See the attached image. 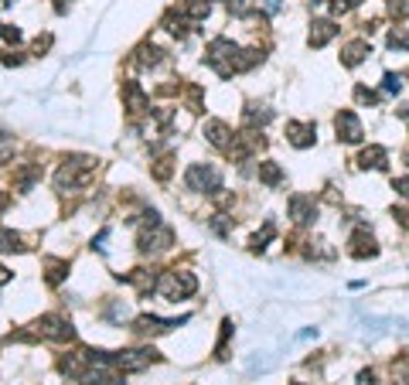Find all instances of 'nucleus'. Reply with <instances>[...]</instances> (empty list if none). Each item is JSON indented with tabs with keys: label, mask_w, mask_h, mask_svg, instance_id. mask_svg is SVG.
Here are the masks:
<instances>
[{
	"label": "nucleus",
	"mask_w": 409,
	"mask_h": 385,
	"mask_svg": "<svg viewBox=\"0 0 409 385\" xmlns=\"http://www.w3.org/2000/svg\"><path fill=\"white\" fill-rule=\"evenodd\" d=\"M137 246H140V253H144V256L164 253V249H171V246H174V232L167 229V225H160L157 211H147V215H144V229H140Z\"/></svg>",
	"instance_id": "nucleus-1"
},
{
	"label": "nucleus",
	"mask_w": 409,
	"mask_h": 385,
	"mask_svg": "<svg viewBox=\"0 0 409 385\" xmlns=\"http://www.w3.org/2000/svg\"><path fill=\"white\" fill-rule=\"evenodd\" d=\"M239 55H242V48H239L235 41H229V38H215V41L208 45L204 62H208L222 78H229V76L239 72Z\"/></svg>",
	"instance_id": "nucleus-2"
},
{
	"label": "nucleus",
	"mask_w": 409,
	"mask_h": 385,
	"mask_svg": "<svg viewBox=\"0 0 409 385\" xmlns=\"http://www.w3.org/2000/svg\"><path fill=\"white\" fill-rule=\"evenodd\" d=\"M184 184H188V191L215 195V191H222V171L215 164H191L184 171Z\"/></svg>",
	"instance_id": "nucleus-3"
},
{
	"label": "nucleus",
	"mask_w": 409,
	"mask_h": 385,
	"mask_svg": "<svg viewBox=\"0 0 409 385\" xmlns=\"http://www.w3.org/2000/svg\"><path fill=\"white\" fill-rule=\"evenodd\" d=\"M157 290H160L167 300H184V297H191V293L198 290V280H195V273H188V270H171V273H164V276L157 280Z\"/></svg>",
	"instance_id": "nucleus-4"
},
{
	"label": "nucleus",
	"mask_w": 409,
	"mask_h": 385,
	"mask_svg": "<svg viewBox=\"0 0 409 385\" xmlns=\"http://www.w3.org/2000/svg\"><path fill=\"white\" fill-rule=\"evenodd\" d=\"M106 358L113 361L120 372H144L147 365H153V361H160V355L153 351V348H127V351H106Z\"/></svg>",
	"instance_id": "nucleus-5"
},
{
	"label": "nucleus",
	"mask_w": 409,
	"mask_h": 385,
	"mask_svg": "<svg viewBox=\"0 0 409 385\" xmlns=\"http://www.w3.org/2000/svg\"><path fill=\"white\" fill-rule=\"evenodd\" d=\"M34 334L38 337H48V341H72L76 328H72V321H65L58 314H45V317L34 321Z\"/></svg>",
	"instance_id": "nucleus-6"
},
{
	"label": "nucleus",
	"mask_w": 409,
	"mask_h": 385,
	"mask_svg": "<svg viewBox=\"0 0 409 385\" xmlns=\"http://www.w3.org/2000/svg\"><path fill=\"white\" fill-rule=\"evenodd\" d=\"M334 130H338V140H345V144H358V140L365 136V130H361V120H358L352 109H341V113H338V120H334Z\"/></svg>",
	"instance_id": "nucleus-7"
},
{
	"label": "nucleus",
	"mask_w": 409,
	"mask_h": 385,
	"mask_svg": "<svg viewBox=\"0 0 409 385\" xmlns=\"http://www.w3.org/2000/svg\"><path fill=\"white\" fill-rule=\"evenodd\" d=\"M123 109H127L130 116L151 113V99H147V92H144L137 82H123Z\"/></svg>",
	"instance_id": "nucleus-8"
},
{
	"label": "nucleus",
	"mask_w": 409,
	"mask_h": 385,
	"mask_svg": "<svg viewBox=\"0 0 409 385\" xmlns=\"http://www.w3.org/2000/svg\"><path fill=\"white\" fill-rule=\"evenodd\" d=\"M204 140H208L212 147H219V150H229L235 136H232V130L226 127L222 120H208V123H204Z\"/></svg>",
	"instance_id": "nucleus-9"
},
{
	"label": "nucleus",
	"mask_w": 409,
	"mask_h": 385,
	"mask_svg": "<svg viewBox=\"0 0 409 385\" xmlns=\"http://www.w3.org/2000/svg\"><path fill=\"white\" fill-rule=\"evenodd\" d=\"M188 317H181V321H160V317H137L133 321V331H140V334H164V331H171V328H178V324H184Z\"/></svg>",
	"instance_id": "nucleus-10"
},
{
	"label": "nucleus",
	"mask_w": 409,
	"mask_h": 385,
	"mask_svg": "<svg viewBox=\"0 0 409 385\" xmlns=\"http://www.w3.org/2000/svg\"><path fill=\"white\" fill-rule=\"evenodd\" d=\"M348 246H352V256H355V259H368V256H375V253H379L375 239H372L365 229H358L355 235L348 239Z\"/></svg>",
	"instance_id": "nucleus-11"
},
{
	"label": "nucleus",
	"mask_w": 409,
	"mask_h": 385,
	"mask_svg": "<svg viewBox=\"0 0 409 385\" xmlns=\"http://www.w3.org/2000/svg\"><path fill=\"white\" fill-rule=\"evenodd\" d=\"M314 133H317L314 123H286V140H290L293 147H300V150L314 144Z\"/></svg>",
	"instance_id": "nucleus-12"
},
{
	"label": "nucleus",
	"mask_w": 409,
	"mask_h": 385,
	"mask_svg": "<svg viewBox=\"0 0 409 385\" xmlns=\"http://www.w3.org/2000/svg\"><path fill=\"white\" fill-rule=\"evenodd\" d=\"M331 38H338V24L334 21H314L310 24V38H307L310 48H324Z\"/></svg>",
	"instance_id": "nucleus-13"
},
{
	"label": "nucleus",
	"mask_w": 409,
	"mask_h": 385,
	"mask_svg": "<svg viewBox=\"0 0 409 385\" xmlns=\"http://www.w3.org/2000/svg\"><path fill=\"white\" fill-rule=\"evenodd\" d=\"M365 55H372V45L368 41H348L345 45V52H341V65H348V69H355L358 62H365Z\"/></svg>",
	"instance_id": "nucleus-14"
},
{
	"label": "nucleus",
	"mask_w": 409,
	"mask_h": 385,
	"mask_svg": "<svg viewBox=\"0 0 409 385\" xmlns=\"http://www.w3.org/2000/svg\"><path fill=\"white\" fill-rule=\"evenodd\" d=\"M127 283L137 286V293H140V297H151L153 290H157V276H153V270H133V273H127Z\"/></svg>",
	"instance_id": "nucleus-15"
},
{
	"label": "nucleus",
	"mask_w": 409,
	"mask_h": 385,
	"mask_svg": "<svg viewBox=\"0 0 409 385\" xmlns=\"http://www.w3.org/2000/svg\"><path fill=\"white\" fill-rule=\"evenodd\" d=\"M290 218H293L297 225H307V222L314 218V202L304 198V195H293V198H290Z\"/></svg>",
	"instance_id": "nucleus-16"
},
{
	"label": "nucleus",
	"mask_w": 409,
	"mask_h": 385,
	"mask_svg": "<svg viewBox=\"0 0 409 385\" xmlns=\"http://www.w3.org/2000/svg\"><path fill=\"white\" fill-rule=\"evenodd\" d=\"M256 174H259V181H263L266 188H280V184H283V171H280V164H273V160H259Z\"/></svg>",
	"instance_id": "nucleus-17"
},
{
	"label": "nucleus",
	"mask_w": 409,
	"mask_h": 385,
	"mask_svg": "<svg viewBox=\"0 0 409 385\" xmlns=\"http://www.w3.org/2000/svg\"><path fill=\"white\" fill-rule=\"evenodd\" d=\"M385 160H389V154H385L382 147H375V144H372V147H365L361 157H358V164H361L365 171H368V167H372V171H382Z\"/></svg>",
	"instance_id": "nucleus-18"
},
{
	"label": "nucleus",
	"mask_w": 409,
	"mask_h": 385,
	"mask_svg": "<svg viewBox=\"0 0 409 385\" xmlns=\"http://www.w3.org/2000/svg\"><path fill=\"white\" fill-rule=\"evenodd\" d=\"M208 10H212V4H208V0H188V4L181 7V14H184L191 24L204 21V18H208Z\"/></svg>",
	"instance_id": "nucleus-19"
},
{
	"label": "nucleus",
	"mask_w": 409,
	"mask_h": 385,
	"mask_svg": "<svg viewBox=\"0 0 409 385\" xmlns=\"http://www.w3.org/2000/svg\"><path fill=\"white\" fill-rule=\"evenodd\" d=\"M273 120V109H266V106H249L246 109V123L249 127H266Z\"/></svg>",
	"instance_id": "nucleus-20"
},
{
	"label": "nucleus",
	"mask_w": 409,
	"mask_h": 385,
	"mask_svg": "<svg viewBox=\"0 0 409 385\" xmlns=\"http://www.w3.org/2000/svg\"><path fill=\"white\" fill-rule=\"evenodd\" d=\"M21 235L14 229H0V253H21Z\"/></svg>",
	"instance_id": "nucleus-21"
},
{
	"label": "nucleus",
	"mask_w": 409,
	"mask_h": 385,
	"mask_svg": "<svg viewBox=\"0 0 409 385\" xmlns=\"http://www.w3.org/2000/svg\"><path fill=\"white\" fill-rule=\"evenodd\" d=\"M45 270H48V283L55 286V283L65 280V273H69V262H62V259H45Z\"/></svg>",
	"instance_id": "nucleus-22"
},
{
	"label": "nucleus",
	"mask_w": 409,
	"mask_h": 385,
	"mask_svg": "<svg viewBox=\"0 0 409 385\" xmlns=\"http://www.w3.org/2000/svg\"><path fill=\"white\" fill-rule=\"evenodd\" d=\"M140 65H160L164 62V52L160 48H153V45H140V58H137Z\"/></svg>",
	"instance_id": "nucleus-23"
},
{
	"label": "nucleus",
	"mask_w": 409,
	"mask_h": 385,
	"mask_svg": "<svg viewBox=\"0 0 409 385\" xmlns=\"http://www.w3.org/2000/svg\"><path fill=\"white\" fill-rule=\"evenodd\" d=\"M389 48L409 52V31H406V27H396V31H389Z\"/></svg>",
	"instance_id": "nucleus-24"
},
{
	"label": "nucleus",
	"mask_w": 409,
	"mask_h": 385,
	"mask_svg": "<svg viewBox=\"0 0 409 385\" xmlns=\"http://www.w3.org/2000/svg\"><path fill=\"white\" fill-rule=\"evenodd\" d=\"M14 150H18V144H14V136L0 130V164H7V160L14 157Z\"/></svg>",
	"instance_id": "nucleus-25"
},
{
	"label": "nucleus",
	"mask_w": 409,
	"mask_h": 385,
	"mask_svg": "<svg viewBox=\"0 0 409 385\" xmlns=\"http://www.w3.org/2000/svg\"><path fill=\"white\" fill-rule=\"evenodd\" d=\"M270 239H273V222H266V229H263V232H259V235L253 239V242H249V249H253V253H263Z\"/></svg>",
	"instance_id": "nucleus-26"
},
{
	"label": "nucleus",
	"mask_w": 409,
	"mask_h": 385,
	"mask_svg": "<svg viewBox=\"0 0 409 385\" xmlns=\"http://www.w3.org/2000/svg\"><path fill=\"white\" fill-rule=\"evenodd\" d=\"M382 89H385V92H399V89H403V76H396V72H385Z\"/></svg>",
	"instance_id": "nucleus-27"
},
{
	"label": "nucleus",
	"mask_w": 409,
	"mask_h": 385,
	"mask_svg": "<svg viewBox=\"0 0 409 385\" xmlns=\"http://www.w3.org/2000/svg\"><path fill=\"white\" fill-rule=\"evenodd\" d=\"M358 4H361V0H334L331 14H348V10H355Z\"/></svg>",
	"instance_id": "nucleus-28"
},
{
	"label": "nucleus",
	"mask_w": 409,
	"mask_h": 385,
	"mask_svg": "<svg viewBox=\"0 0 409 385\" xmlns=\"http://www.w3.org/2000/svg\"><path fill=\"white\" fill-rule=\"evenodd\" d=\"M0 38H4V41H14V45H18V41H21V31H18L14 24H0Z\"/></svg>",
	"instance_id": "nucleus-29"
},
{
	"label": "nucleus",
	"mask_w": 409,
	"mask_h": 385,
	"mask_svg": "<svg viewBox=\"0 0 409 385\" xmlns=\"http://www.w3.org/2000/svg\"><path fill=\"white\" fill-rule=\"evenodd\" d=\"M392 375H396L399 385H409V361H399V365L392 368Z\"/></svg>",
	"instance_id": "nucleus-30"
},
{
	"label": "nucleus",
	"mask_w": 409,
	"mask_h": 385,
	"mask_svg": "<svg viewBox=\"0 0 409 385\" xmlns=\"http://www.w3.org/2000/svg\"><path fill=\"white\" fill-rule=\"evenodd\" d=\"M389 10H392L396 18H406L409 14V0H392V4H389Z\"/></svg>",
	"instance_id": "nucleus-31"
},
{
	"label": "nucleus",
	"mask_w": 409,
	"mask_h": 385,
	"mask_svg": "<svg viewBox=\"0 0 409 385\" xmlns=\"http://www.w3.org/2000/svg\"><path fill=\"white\" fill-rule=\"evenodd\" d=\"M355 96H358V103H375V99H379V96H375V92H368L365 85H358Z\"/></svg>",
	"instance_id": "nucleus-32"
},
{
	"label": "nucleus",
	"mask_w": 409,
	"mask_h": 385,
	"mask_svg": "<svg viewBox=\"0 0 409 385\" xmlns=\"http://www.w3.org/2000/svg\"><path fill=\"white\" fill-rule=\"evenodd\" d=\"M392 188L399 191V198H409V178H396L392 181Z\"/></svg>",
	"instance_id": "nucleus-33"
},
{
	"label": "nucleus",
	"mask_w": 409,
	"mask_h": 385,
	"mask_svg": "<svg viewBox=\"0 0 409 385\" xmlns=\"http://www.w3.org/2000/svg\"><path fill=\"white\" fill-rule=\"evenodd\" d=\"M358 385H379L375 382V372L368 368V372H358Z\"/></svg>",
	"instance_id": "nucleus-34"
},
{
	"label": "nucleus",
	"mask_w": 409,
	"mask_h": 385,
	"mask_svg": "<svg viewBox=\"0 0 409 385\" xmlns=\"http://www.w3.org/2000/svg\"><path fill=\"white\" fill-rule=\"evenodd\" d=\"M7 280H11V273H7V270L0 266V283H7Z\"/></svg>",
	"instance_id": "nucleus-35"
},
{
	"label": "nucleus",
	"mask_w": 409,
	"mask_h": 385,
	"mask_svg": "<svg viewBox=\"0 0 409 385\" xmlns=\"http://www.w3.org/2000/svg\"><path fill=\"white\" fill-rule=\"evenodd\" d=\"M7 4H14V0H0V7H7Z\"/></svg>",
	"instance_id": "nucleus-36"
}]
</instances>
